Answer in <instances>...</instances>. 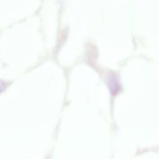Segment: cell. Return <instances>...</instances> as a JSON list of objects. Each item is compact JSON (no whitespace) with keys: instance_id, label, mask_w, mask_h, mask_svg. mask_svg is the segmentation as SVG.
<instances>
[{"instance_id":"1","label":"cell","mask_w":159,"mask_h":159,"mask_svg":"<svg viewBox=\"0 0 159 159\" xmlns=\"http://www.w3.org/2000/svg\"><path fill=\"white\" fill-rule=\"evenodd\" d=\"M2 87H3V83L2 82H0V90L2 89Z\"/></svg>"}]
</instances>
